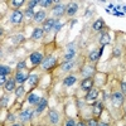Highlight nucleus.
I'll use <instances>...</instances> for the list:
<instances>
[{
	"instance_id": "nucleus-1",
	"label": "nucleus",
	"mask_w": 126,
	"mask_h": 126,
	"mask_svg": "<svg viewBox=\"0 0 126 126\" xmlns=\"http://www.w3.org/2000/svg\"><path fill=\"white\" fill-rule=\"evenodd\" d=\"M56 63H57V57H54V56L46 57V59H43V62H42V68L48 71L50 68H53L56 66Z\"/></svg>"
},
{
	"instance_id": "nucleus-2",
	"label": "nucleus",
	"mask_w": 126,
	"mask_h": 126,
	"mask_svg": "<svg viewBox=\"0 0 126 126\" xmlns=\"http://www.w3.org/2000/svg\"><path fill=\"white\" fill-rule=\"evenodd\" d=\"M111 100H112V103L115 106H121L122 102H124V93L122 92H115L111 94Z\"/></svg>"
},
{
	"instance_id": "nucleus-3",
	"label": "nucleus",
	"mask_w": 126,
	"mask_h": 126,
	"mask_svg": "<svg viewBox=\"0 0 126 126\" xmlns=\"http://www.w3.org/2000/svg\"><path fill=\"white\" fill-rule=\"evenodd\" d=\"M30 62L33 66H38V64H42L43 62V56H42L40 52H34V53L30 54Z\"/></svg>"
},
{
	"instance_id": "nucleus-4",
	"label": "nucleus",
	"mask_w": 126,
	"mask_h": 126,
	"mask_svg": "<svg viewBox=\"0 0 126 126\" xmlns=\"http://www.w3.org/2000/svg\"><path fill=\"white\" fill-rule=\"evenodd\" d=\"M22 20H23V13L19 12V10H15L10 15V22L13 24H19V23H22Z\"/></svg>"
},
{
	"instance_id": "nucleus-5",
	"label": "nucleus",
	"mask_w": 126,
	"mask_h": 126,
	"mask_svg": "<svg viewBox=\"0 0 126 126\" xmlns=\"http://www.w3.org/2000/svg\"><path fill=\"white\" fill-rule=\"evenodd\" d=\"M92 86H93V79L92 77H88V78H85L82 82H81V88L83 91H91L92 90Z\"/></svg>"
},
{
	"instance_id": "nucleus-6",
	"label": "nucleus",
	"mask_w": 126,
	"mask_h": 126,
	"mask_svg": "<svg viewBox=\"0 0 126 126\" xmlns=\"http://www.w3.org/2000/svg\"><path fill=\"white\" fill-rule=\"evenodd\" d=\"M56 23H57V20H56L54 18H49V19H47L46 22H44V25H43V30L46 32V33H48V32H50L52 29L54 28Z\"/></svg>"
},
{
	"instance_id": "nucleus-7",
	"label": "nucleus",
	"mask_w": 126,
	"mask_h": 126,
	"mask_svg": "<svg viewBox=\"0 0 126 126\" xmlns=\"http://www.w3.org/2000/svg\"><path fill=\"white\" fill-rule=\"evenodd\" d=\"M66 12H67L66 5H64V4H58V5H56L54 9H53V15H56V16H62Z\"/></svg>"
},
{
	"instance_id": "nucleus-8",
	"label": "nucleus",
	"mask_w": 126,
	"mask_h": 126,
	"mask_svg": "<svg viewBox=\"0 0 126 126\" xmlns=\"http://www.w3.org/2000/svg\"><path fill=\"white\" fill-rule=\"evenodd\" d=\"M33 111L32 110H29V109H27L25 111H22L20 112V115H19V119L22 120L23 122H27V121H29L30 119H32V116H33Z\"/></svg>"
},
{
	"instance_id": "nucleus-9",
	"label": "nucleus",
	"mask_w": 126,
	"mask_h": 126,
	"mask_svg": "<svg viewBox=\"0 0 126 126\" xmlns=\"http://www.w3.org/2000/svg\"><path fill=\"white\" fill-rule=\"evenodd\" d=\"M48 117H49V122L52 125H57L59 122V113L54 110H50L49 111V115H48Z\"/></svg>"
},
{
	"instance_id": "nucleus-10",
	"label": "nucleus",
	"mask_w": 126,
	"mask_h": 126,
	"mask_svg": "<svg viewBox=\"0 0 126 126\" xmlns=\"http://www.w3.org/2000/svg\"><path fill=\"white\" fill-rule=\"evenodd\" d=\"M28 78H29V75H27L25 72H22V71H18L15 75V81L18 83H24L25 81H28Z\"/></svg>"
},
{
	"instance_id": "nucleus-11",
	"label": "nucleus",
	"mask_w": 126,
	"mask_h": 126,
	"mask_svg": "<svg viewBox=\"0 0 126 126\" xmlns=\"http://www.w3.org/2000/svg\"><path fill=\"white\" fill-rule=\"evenodd\" d=\"M102 110H103V106H102L101 102L96 101V102L92 105V111H93V115H94V116H100L101 112H102Z\"/></svg>"
},
{
	"instance_id": "nucleus-12",
	"label": "nucleus",
	"mask_w": 126,
	"mask_h": 126,
	"mask_svg": "<svg viewBox=\"0 0 126 126\" xmlns=\"http://www.w3.org/2000/svg\"><path fill=\"white\" fill-rule=\"evenodd\" d=\"M93 72H94V68L93 67H91V66H85L82 68V76L85 77V78H88V77H91L92 75H93Z\"/></svg>"
},
{
	"instance_id": "nucleus-13",
	"label": "nucleus",
	"mask_w": 126,
	"mask_h": 126,
	"mask_svg": "<svg viewBox=\"0 0 126 126\" xmlns=\"http://www.w3.org/2000/svg\"><path fill=\"white\" fill-rule=\"evenodd\" d=\"M43 34H44L43 28H35V29L33 30V33H32V39L38 40V39H40L42 37H43Z\"/></svg>"
},
{
	"instance_id": "nucleus-14",
	"label": "nucleus",
	"mask_w": 126,
	"mask_h": 126,
	"mask_svg": "<svg viewBox=\"0 0 126 126\" xmlns=\"http://www.w3.org/2000/svg\"><path fill=\"white\" fill-rule=\"evenodd\" d=\"M77 10H78V4L77 3H72V4H69L68 6H67V14L69 15V16H72V15H75L76 13H77Z\"/></svg>"
},
{
	"instance_id": "nucleus-15",
	"label": "nucleus",
	"mask_w": 126,
	"mask_h": 126,
	"mask_svg": "<svg viewBox=\"0 0 126 126\" xmlns=\"http://www.w3.org/2000/svg\"><path fill=\"white\" fill-rule=\"evenodd\" d=\"M47 103H48L47 98H42V100H40V102L37 105V109H35V115H39L42 111H43V110L47 107Z\"/></svg>"
},
{
	"instance_id": "nucleus-16",
	"label": "nucleus",
	"mask_w": 126,
	"mask_h": 126,
	"mask_svg": "<svg viewBox=\"0 0 126 126\" xmlns=\"http://www.w3.org/2000/svg\"><path fill=\"white\" fill-rule=\"evenodd\" d=\"M110 40H111L110 35H109L107 33H105V32H102L101 35H100V43L102 44V47H105L106 44H109V43H110Z\"/></svg>"
},
{
	"instance_id": "nucleus-17",
	"label": "nucleus",
	"mask_w": 126,
	"mask_h": 126,
	"mask_svg": "<svg viewBox=\"0 0 126 126\" xmlns=\"http://www.w3.org/2000/svg\"><path fill=\"white\" fill-rule=\"evenodd\" d=\"M40 100L42 98H39V96H37L35 93H30L29 96H28V102L30 105H35V106H37V105L40 102Z\"/></svg>"
},
{
	"instance_id": "nucleus-18",
	"label": "nucleus",
	"mask_w": 126,
	"mask_h": 126,
	"mask_svg": "<svg viewBox=\"0 0 126 126\" xmlns=\"http://www.w3.org/2000/svg\"><path fill=\"white\" fill-rule=\"evenodd\" d=\"M72 46H73V44H69V46H68L69 52H67V53L64 54V61H66V62H71V59L76 56V50L72 49Z\"/></svg>"
},
{
	"instance_id": "nucleus-19",
	"label": "nucleus",
	"mask_w": 126,
	"mask_h": 126,
	"mask_svg": "<svg viewBox=\"0 0 126 126\" xmlns=\"http://www.w3.org/2000/svg\"><path fill=\"white\" fill-rule=\"evenodd\" d=\"M97 94H98V91L94 90V88H92L91 91L87 92L86 100H87V101H93V100H96V98H97Z\"/></svg>"
},
{
	"instance_id": "nucleus-20",
	"label": "nucleus",
	"mask_w": 126,
	"mask_h": 126,
	"mask_svg": "<svg viewBox=\"0 0 126 126\" xmlns=\"http://www.w3.org/2000/svg\"><path fill=\"white\" fill-rule=\"evenodd\" d=\"M76 81H77L76 76H68V77L64 78V81H63V85L67 86V87H69V86H73V85H75Z\"/></svg>"
},
{
	"instance_id": "nucleus-21",
	"label": "nucleus",
	"mask_w": 126,
	"mask_h": 126,
	"mask_svg": "<svg viewBox=\"0 0 126 126\" xmlns=\"http://www.w3.org/2000/svg\"><path fill=\"white\" fill-rule=\"evenodd\" d=\"M15 78H10V79H8L6 81V83H5V90L6 91H14L15 90Z\"/></svg>"
},
{
	"instance_id": "nucleus-22",
	"label": "nucleus",
	"mask_w": 126,
	"mask_h": 126,
	"mask_svg": "<svg viewBox=\"0 0 126 126\" xmlns=\"http://www.w3.org/2000/svg\"><path fill=\"white\" fill-rule=\"evenodd\" d=\"M44 19H46V12H43V10H39V12L35 13V15H34V20H35L37 23L43 22Z\"/></svg>"
},
{
	"instance_id": "nucleus-23",
	"label": "nucleus",
	"mask_w": 126,
	"mask_h": 126,
	"mask_svg": "<svg viewBox=\"0 0 126 126\" xmlns=\"http://www.w3.org/2000/svg\"><path fill=\"white\" fill-rule=\"evenodd\" d=\"M103 27H105V24H103V20H102V19H97L96 22L93 23V25H92L93 30H96V32L102 30V29H103Z\"/></svg>"
},
{
	"instance_id": "nucleus-24",
	"label": "nucleus",
	"mask_w": 126,
	"mask_h": 126,
	"mask_svg": "<svg viewBox=\"0 0 126 126\" xmlns=\"http://www.w3.org/2000/svg\"><path fill=\"white\" fill-rule=\"evenodd\" d=\"M73 67H75V62H66V63H63V64L61 66L62 71H66V72L72 69Z\"/></svg>"
},
{
	"instance_id": "nucleus-25",
	"label": "nucleus",
	"mask_w": 126,
	"mask_h": 126,
	"mask_svg": "<svg viewBox=\"0 0 126 126\" xmlns=\"http://www.w3.org/2000/svg\"><path fill=\"white\" fill-rule=\"evenodd\" d=\"M90 61L91 62H96V61H98V58H100V53L97 50H92L91 53H90Z\"/></svg>"
},
{
	"instance_id": "nucleus-26",
	"label": "nucleus",
	"mask_w": 126,
	"mask_h": 126,
	"mask_svg": "<svg viewBox=\"0 0 126 126\" xmlns=\"http://www.w3.org/2000/svg\"><path fill=\"white\" fill-rule=\"evenodd\" d=\"M10 73V68L8 66H0V76H8Z\"/></svg>"
},
{
	"instance_id": "nucleus-27",
	"label": "nucleus",
	"mask_w": 126,
	"mask_h": 126,
	"mask_svg": "<svg viewBox=\"0 0 126 126\" xmlns=\"http://www.w3.org/2000/svg\"><path fill=\"white\" fill-rule=\"evenodd\" d=\"M28 81H29V85L32 87H34V85H35L37 81H38V75H30L29 78H28Z\"/></svg>"
},
{
	"instance_id": "nucleus-28",
	"label": "nucleus",
	"mask_w": 126,
	"mask_h": 126,
	"mask_svg": "<svg viewBox=\"0 0 126 126\" xmlns=\"http://www.w3.org/2000/svg\"><path fill=\"white\" fill-rule=\"evenodd\" d=\"M24 92H25V88L23 86H19L18 88H15V96L16 97H20V96H23Z\"/></svg>"
},
{
	"instance_id": "nucleus-29",
	"label": "nucleus",
	"mask_w": 126,
	"mask_h": 126,
	"mask_svg": "<svg viewBox=\"0 0 126 126\" xmlns=\"http://www.w3.org/2000/svg\"><path fill=\"white\" fill-rule=\"evenodd\" d=\"M23 4H24L23 0H16V1L14 0V1H12V5H13L14 8H19L20 5H23Z\"/></svg>"
},
{
	"instance_id": "nucleus-30",
	"label": "nucleus",
	"mask_w": 126,
	"mask_h": 126,
	"mask_svg": "<svg viewBox=\"0 0 126 126\" xmlns=\"http://www.w3.org/2000/svg\"><path fill=\"white\" fill-rule=\"evenodd\" d=\"M53 1H50V0H43V1H40V6H43V8H48Z\"/></svg>"
},
{
	"instance_id": "nucleus-31",
	"label": "nucleus",
	"mask_w": 126,
	"mask_h": 126,
	"mask_svg": "<svg viewBox=\"0 0 126 126\" xmlns=\"http://www.w3.org/2000/svg\"><path fill=\"white\" fill-rule=\"evenodd\" d=\"M87 126H98V124H97L96 119H90L87 121Z\"/></svg>"
},
{
	"instance_id": "nucleus-32",
	"label": "nucleus",
	"mask_w": 126,
	"mask_h": 126,
	"mask_svg": "<svg viewBox=\"0 0 126 126\" xmlns=\"http://www.w3.org/2000/svg\"><path fill=\"white\" fill-rule=\"evenodd\" d=\"M28 4H29V8L30 9H33L34 6H37L38 4H40V1H38V0H32V1H29Z\"/></svg>"
},
{
	"instance_id": "nucleus-33",
	"label": "nucleus",
	"mask_w": 126,
	"mask_h": 126,
	"mask_svg": "<svg viewBox=\"0 0 126 126\" xmlns=\"http://www.w3.org/2000/svg\"><path fill=\"white\" fill-rule=\"evenodd\" d=\"M6 105H8V97H6V96H3V97H1V102H0V106L5 107Z\"/></svg>"
},
{
	"instance_id": "nucleus-34",
	"label": "nucleus",
	"mask_w": 126,
	"mask_h": 126,
	"mask_svg": "<svg viewBox=\"0 0 126 126\" xmlns=\"http://www.w3.org/2000/svg\"><path fill=\"white\" fill-rule=\"evenodd\" d=\"M25 15H27V16H33V18H34V15H35V14H34V12H33V9L28 8V9L25 10Z\"/></svg>"
},
{
	"instance_id": "nucleus-35",
	"label": "nucleus",
	"mask_w": 126,
	"mask_h": 126,
	"mask_svg": "<svg viewBox=\"0 0 126 126\" xmlns=\"http://www.w3.org/2000/svg\"><path fill=\"white\" fill-rule=\"evenodd\" d=\"M64 126H76V121L73 120V119H68L66 121V125Z\"/></svg>"
},
{
	"instance_id": "nucleus-36",
	"label": "nucleus",
	"mask_w": 126,
	"mask_h": 126,
	"mask_svg": "<svg viewBox=\"0 0 126 126\" xmlns=\"http://www.w3.org/2000/svg\"><path fill=\"white\" fill-rule=\"evenodd\" d=\"M25 66H27V64H25V62L23 61V62H19V63H18L16 68H18V71H22L23 68H25Z\"/></svg>"
},
{
	"instance_id": "nucleus-37",
	"label": "nucleus",
	"mask_w": 126,
	"mask_h": 126,
	"mask_svg": "<svg viewBox=\"0 0 126 126\" xmlns=\"http://www.w3.org/2000/svg\"><path fill=\"white\" fill-rule=\"evenodd\" d=\"M62 27H63V24H62L61 22H58V20H57V23H56V25H54L53 30H54V32H58V30H59V29H61Z\"/></svg>"
},
{
	"instance_id": "nucleus-38",
	"label": "nucleus",
	"mask_w": 126,
	"mask_h": 126,
	"mask_svg": "<svg viewBox=\"0 0 126 126\" xmlns=\"http://www.w3.org/2000/svg\"><path fill=\"white\" fill-rule=\"evenodd\" d=\"M121 90H122V93L126 94V82H122L121 83Z\"/></svg>"
},
{
	"instance_id": "nucleus-39",
	"label": "nucleus",
	"mask_w": 126,
	"mask_h": 126,
	"mask_svg": "<svg viewBox=\"0 0 126 126\" xmlns=\"http://www.w3.org/2000/svg\"><path fill=\"white\" fill-rule=\"evenodd\" d=\"M0 82H1V85L6 83V76H0Z\"/></svg>"
},
{
	"instance_id": "nucleus-40",
	"label": "nucleus",
	"mask_w": 126,
	"mask_h": 126,
	"mask_svg": "<svg viewBox=\"0 0 126 126\" xmlns=\"http://www.w3.org/2000/svg\"><path fill=\"white\" fill-rule=\"evenodd\" d=\"M8 120H9V121H14V120H15V116H14V115H12V113H9Z\"/></svg>"
},
{
	"instance_id": "nucleus-41",
	"label": "nucleus",
	"mask_w": 126,
	"mask_h": 126,
	"mask_svg": "<svg viewBox=\"0 0 126 126\" xmlns=\"http://www.w3.org/2000/svg\"><path fill=\"white\" fill-rule=\"evenodd\" d=\"M76 126H87V125H86L85 122H82V121H81V122H78V124H77Z\"/></svg>"
},
{
	"instance_id": "nucleus-42",
	"label": "nucleus",
	"mask_w": 126,
	"mask_h": 126,
	"mask_svg": "<svg viewBox=\"0 0 126 126\" xmlns=\"http://www.w3.org/2000/svg\"><path fill=\"white\" fill-rule=\"evenodd\" d=\"M113 54H115V56H119V54H120V50H119V49H115Z\"/></svg>"
},
{
	"instance_id": "nucleus-43",
	"label": "nucleus",
	"mask_w": 126,
	"mask_h": 126,
	"mask_svg": "<svg viewBox=\"0 0 126 126\" xmlns=\"http://www.w3.org/2000/svg\"><path fill=\"white\" fill-rule=\"evenodd\" d=\"M115 15H116V16H122L124 14L122 13H119V12H115Z\"/></svg>"
},
{
	"instance_id": "nucleus-44",
	"label": "nucleus",
	"mask_w": 126,
	"mask_h": 126,
	"mask_svg": "<svg viewBox=\"0 0 126 126\" xmlns=\"http://www.w3.org/2000/svg\"><path fill=\"white\" fill-rule=\"evenodd\" d=\"M110 96H109V93H106V92H105V96H103V100H107Z\"/></svg>"
},
{
	"instance_id": "nucleus-45",
	"label": "nucleus",
	"mask_w": 126,
	"mask_h": 126,
	"mask_svg": "<svg viewBox=\"0 0 126 126\" xmlns=\"http://www.w3.org/2000/svg\"><path fill=\"white\" fill-rule=\"evenodd\" d=\"M98 126H110L109 124H105V122H102V124H98Z\"/></svg>"
},
{
	"instance_id": "nucleus-46",
	"label": "nucleus",
	"mask_w": 126,
	"mask_h": 126,
	"mask_svg": "<svg viewBox=\"0 0 126 126\" xmlns=\"http://www.w3.org/2000/svg\"><path fill=\"white\" fill-rule=\"evenodd\" d=\"M12 126H22V125H20V124H13Z\"/></svg>"
},
{
	"instance_id": "nucleus-47",
	"label": "nucleus",
	"mask_w": 126,
	"mask_h": 126,
	"mask_svg": "<svg viewBox=\"0 0 126 126\" xmlns=\"http://www.w3.org/2000/svg\"><path fill=\"white\" fill-rule=\"evenodd\" d=\"M124 10H125V12H126V6H124Z\"/></svg>"
},
{
	"instance_id": "nucleus-48",
	"label": "nucleus",
	"mask_w": 126,
	"mask_h": 126,
	"mask_svg": "<svg viewBox=\"0 0 126 126\" xmlns=\"http://www.w3.org/2000/svg\"><path fill=\"white\" fill-rule=\"evenodd\" d=\"M125 119H126V117H125Z\"/></svg>"
}]
</instances>
